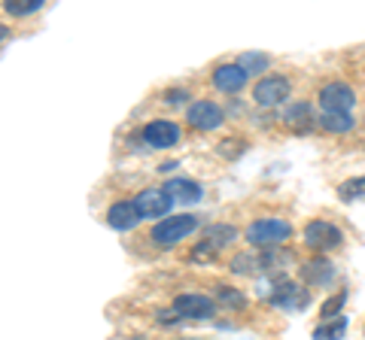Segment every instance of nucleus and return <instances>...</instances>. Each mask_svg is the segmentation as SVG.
<instances>
[{
  "mask_svg": "<svg viewBox=\"0 0 365 340\" xmlns=\"http://www.w3.org/2000/svg\"><path fill=\"white\" fill-rule=\"evenodd\" d=\"M198 228V219L189 216V213H180V216H165L155 222L153 228V240L158 246H174L180 240H186V237Z\"/></svg>",
  "mask_w": 365,
  "mask_h": 340,
  "instance_id": "f03ea898",
  "label": "nucleus"
},
{
  "mask_svg": "<svg viewBox=\"0 0 365 340\" xmlns=\"http://www.w3.org/2000/svg\"><path fill=\"white\" fill-rule=\"evenodd\" d=\"M259 267V255H237L232 262V270H237V274H256Z\"/></svg>",
  "mask_w": 365,
  "mask_h": 340,
  "instance_id": "412c9836",
  "label": "nucleus"
},
{
  "mask_svg": "<svg viewBox=\"0 0 365 340\" xmlns=\"http://www.w3.org/2000/svg\"><path fill=\"white\" fill-rule=\"evenodd\" d=\"M344 301H347V292H338L332 301H326V304H323V316H326V319H335L338 310L344 307Z\"/></svg>",
  "mask_w": 365,
  "mask_h": 340,
  "instance_id": "5701e85b",
  "label": "nucleus"
},
{
  "mask_svg": "<svg viewBox=\"0 0 365 340\" xmlns=\"http://www.w3.org/2000/svg\"><path fill=\"white\" fill-rule=\"evenodd\" d=\"M353 104H356V95H353V88L344 83H329V85H323V92H319V107L326 112H350Z\"/></svg>",
  "mask_w": 365,
  "mask_h": 340,
  "instance_id": "0eeeda50",
  "label": "nucleus"
},
{
  "mask_svg": "<svg viewBox=\"0 0 365 340\" xmlns=\"http://www.w3.org/2000/svg\"><path fill=\"white\" fill-rule=\"evenodd\" d=\"M302 277H304V282L307 286H323V282H329L332 280V267H329V262H307V265H302Z\"/></svg>",
  "mask_w": 365,
  "mask_h": 340,
  "instance_id": "2eb2a0df",
  "label": "nucleus"
},
{
  "mask_svg": "<svg viewBox=\"0 0 365 340\" xmlns=\"http://www.w3.org/2000/svg\"><path fill=\"white\" fill-rule=\"evenodd\" d=\"M319 124H323L329 134H347V131H353V116L350 112H326L323 110Z\"/></svg>",
  "mask_w": 365,
  "mask_h": 340,
  "instance_id": "dca6fc26",
  "label": "nucleus"
},
{
  "mask_svg": "<svg viewBox=\"0 0 365 340\" xmlns=\"http://www.w3.org/2000/svg\"><path fill=\"white\" fill-rule=\"evenodd\" d=\"M46 4V0H4V9L9 16H31Z\"/></svg>",
  "mask_w": 365,
  "mask_h": 340,
  "instance_id": "a211bd4d",
  "label": "nucleus"
},
{
  "mask_svg": "<svg viewBox=\"0 0 365 340\" xmlns=\"http://www.w3.org/2000/svg\"><path fill=\"white\" fill-rule=\"evenodd\" d=\"M247 70L241 64H220L213 70V85L220 88V92H225V95H237L241 88L247 85Z\"/></svg>",
  "mask_w": 365,
  "mask_h": 340,
  "instance_id": "1a4fd4ad",
  "label": "nucleus"
},
{
  "mask_svg": "<svg viewBox=\"0 0 365 340\" xmlns=\"http://www.w3.org/2000/svg\"><path fill=\"white\" fill-rule=\"evenodd\" d=\"M341 243H344V234L326 219H317L304 228V246L314 249V253H332V249H338Z\"/></svg>",
  "mask_w": 365,
  "mask_h": 340,
  "instance_id": "7ed1b4c3",
  "label": "nucleus"
},
{
  "mask_svg": "<svg viewBox=\"0 0 365 340\" xmlns=\"http://www.w3.org/2000/svg\"><path fill=\"white\" fill-rule=\"evenodd\" d=\"M186 92H180V88H174V92H168V104H186Z\"/></svg>",
  "mask_w": 365,
  "mask_h": 340,
  "instance_id": "393cba45",
  "label": "nucleus"
},
{
  "mask_svg": "<svg viewBox=\"0 0 365 340\" xmlns=\"http://www.w3.org/2000/svg\"><path fill=\"white\" fill-rule=\"evenodd\" d=\"M277 292L271 294V301L277 304V307H307V292H302L299 286H292V282H283V286H274Z\"/></svg>",
  "mask_w": 365,
  "mask_h": 340,
  "instance_id": "f8f14e48",
  "label": "nucleus"
},
{
  "mask_svg": "<svg viewBox=\"0 0 365 340\" xmlns=\"http://www.w3.org/2000/svg\"><path fill=\"white\" fill-rule=\"evenodd\" d=\"M186 122L195 131H216L225 122V116H222V110L216 107L213 100H198V104H192L186 110Z\"/></svg>",
  "mask_w": 365,
  "mask_h": 340,
  "instance_id": "423d86ee",
  "label": "nucleus"
},
{
  "mask_svg": "<svg viewBox=\"0 0 365 340\" xmlns=\"http://www.w3.org/2000/svg\"><path fill=\"white\" fill-rule=\"evenodd\" d=\"M235 237H237V231L232 228V225H210L207 234H204V246L216 253V249H222V246H228V243H235Z\"/></svg>",
  "mask_w": 365,
  "mask_h": 340,
  "instance_id": "4468645a",
  "label": "nucleus"
},
{
  "mask_svg": "<svg viewBox=\"0 0 365 340\" xmlns=\"http://www.w3.org/2000/svg\"><path fill=\"white\" fill-rule=\"evenodd\" d=\"M283 122H287L289 128H295V131H304L307 124H311V107H307V104L289 107L287 112H283Z\"/></svg>",
  "mask_w": 365,
  "mask_h": 340,
  "instance_id": "f3484780",
  "label": "nucleus"
},
{
  "mask_svg": "<svg viewBox=\"0 0 365 340\" xmlns=\"http://www.w3.org/2000/svg\"><path fill=\"white\" fill-rule=\"evenodd\" d=\"M289 92H292V85H289L287 76H265V79H259L256 83L253 100L259 107H277V104H283V100L289 97Z\"/></svg>",
  "mask_w": 365,
  "mask_h": 340,
  "instance_id": "20e7f679",
  "label": "nucleus"
},
{
  "mask_svg": "<svg viewBox=\"0 0 365 340\" xmlns=\"http://www.w3.org/2000/svg\"><path fill=\"white\" fill-rule=\"evenodd\" d=\"M143 140H146V146H153V149H170V146L180 143V128L174 122L158 119L143 128Z\"/></svg>",
  "mask_w": 365,
  "mask_h": 340,
  "instance_id": "6e6552de",
  "label": "nucleus"
},
{
  "mask_svg": "<svg viewBox=\"0 0 365 340\" xmlns=\"http://www.w3.org/2000/svg\"><path fill=\"white\" fill-rule=\"evenodd\" d=\"M220 301L225 304V307H237V310H241L244 304H247L244 294H241V292H232V289H220Z\"/></svg>",
  "mask_w": 365,
  "mask_h": 340,
  "instance_id": "b1692460",
  "label": "nucleus"
},
{
  "mask_svg": "<svg viewBox=\"0 0 365 340\" xmlns=\"http://www.w3.org/2000/svg\"><path fill=\"white\" fill-rule=\"evenodd\" d=\"M143 216H140V210H137L134 201H119V203H113V207L107 210V222H110V228H116V231H128Z\"/></svg>",
  "mask_w": 365,
  "mask_h": 340,
  "instance_id": "9b49d317",
  "label": "nucleus"
},
{
  "mask_svg": "<svg viewBox=\"0 0 365 340\" xmlns=\"http://www.w3.org/2000/svg\"><path fill=\"white\" fill-rule=\"evenodd\" d=\"M168 188V195L174 198L177 203H195L201 201V186L198 183H192V179H170V183L165 186Z\"/></svg>",
  "mask_w": 365,
  "mask_h": 340,
  "instance_id": "ddd939ff",
  "label": "nucleus"
},
{
  "mask_svg": "<svg viewBox=\"0 0 365 340\" xmlns=\"http://www.w3.org/2000/svg\"><path fill=\"white\" fill-rule=\"evenodd\" d=\"M174 307L180 316H189V319H210L216 310L207 294H180L174 301Z\"/></svg>",
  "mask_w": 365,
  "mask_h": 340,
  "instance_id": "9d476101",
  "label": "nucleus"
},
{
  "mask_svg": "<svg viewBox=\"0 0 365 340\" xmlns=\"http://www.w3.org/2000/svg\"><path fill=\"white\" fill-rule=\"evenodd\" d=\"M338 195H341V201L365 198V176H359V179H350V183H344V186L338 188Z\"/></svg>",
  "mask_w": 365,
  "mask_h": 340,
  "instance_id": "6ab92c4d",
  "label": "nucleus"
},
{
  "mask_svg": "<svg viewBox=\"0 0 365 340\" xmlns=\"http://www.w3.org/2000/svg\"><path fill=\"white\" fill-rule=\"evenodd\" d=\"M134 203H137V210H140L143 219H158V216H168L174 198L168 195V188H143L140 195L134 198Z\"/></svg>",
  "mask_w": 365,
  "mask_h": 340,
  "instance_id": "39448f33",
  "label": "nucleus"
},
{
  "mask_svg": "<svg viewBox=\"0 0 365 340\" xmlns=\"http://www.w3.org/2000/svg\"><path fill=\"white\" fill-rule=\"evenodd\" d=\"M241 67H244L247 73H262V70L268 67V58H265V55H244Z\"/></svg>",
  "mask_w": 365,
  "mask_h": 340,
  "instance_id": "4be33fe9",
  "label": "nucleus"
},
{
  "mask_svg": "<svg viewBox=\"0 0 365 340\" xmlns=\"http://www.w3.org/2000/svg\"><path fill=\"white\" fill-rule=\"evenodd\" d=\"M344 328H347V319H344V316H335V322H329V325H319L317 328V331H314V337H341V334H344Z\"/></svg>",
  "mask_w": 365,
  "mask_h": 340,
  "instance_id": "aec40b11",
  "label": "nucleus"
},
{
  "mask_svg": "<svg viewBox=\"0 0 365 340\" xmlns=\"http://www.w3.org/2000/svg\"><path fill=\"white\" fill-rule=\"evenodd\" d=\"M6 33H9V31H6L4 25H0V40H6Z\"/></svg>",
  "mask_w": 365,
  "mask_h": 340,
  "instance_id": "a878e982",
  "label": "nucleus"
},
{
  "mask_svg": "<svg viewBox=\"0 0 365 340\" xmlns=\"http://www.w3.org/2000/svg\"><path fill=\"white\" fill-rule=\"evenodd\" d=\"M289 234H292V228L287 219H259L247 228V243L256 249H274L283 240H289Z\"/></svg>",
  "mask_w": 365,
  "mask_h": 340,
  "instance_id": "f257e3e1",
  "label": "nucleus"
}]
</instances>
